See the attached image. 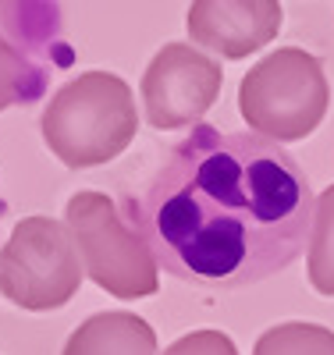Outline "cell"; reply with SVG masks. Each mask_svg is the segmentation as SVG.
I'll return each instance as SVG.
<instances>
[{
    "mask_svg": "<svg viewBox=\"0 0 334 355\" xmlns=\"http://www.w3.org/2000/svg\"><path fill=\"white\" fill-rule=\"evenodd\" d=\"M82 256L68 224L53 217H25L0 249V295L18 309L50 313L75 299L82 284Z\"/></svg>",
    "mask_w": 334,
    "mask_h": 355,
    "instance_id": "5b68a950",
    "label": "cell"
},
{
    "mask_svg": "<svg viewBox=\"0 0 334 355\" xmlns=\"http://www.w3.org/2000/svg\"><path fill=\"white\" fill-rule=\"evenodd\" d=\"M253 355H334V331L320 323H278L256 338Z\"/></svg>",
    "mask_w": 334,
    "mask_h": 355,
    "instance_id": "30bf717a",
    "label": "cell"
},
{
    "mask_svg": "<svg viewBox=\"0 0 334 355\" xmlns=\"http://www.w3.org/2000/svg\"><path fill=\"white\" fill-rule=\"evenodd\" d=\"M331 103L324 61L310 50L281 46L256 61L238 85L246 125L270 142H299L320 128Z\"/></svg>",
    "mask_w": 334,
    "mask_h": 355,
    "instance_id": "3957f363",
    "label": "cell"
},
{
    "mask_svg": "<svg viewBox=\"0 0 334 355\" xmlns=\"http://www.w3.org/2000/svg\"><path fill=\"white\" fill-rule=\"evenodd\" d=\"M185 28L199 50L242 61L278 40L281 4L278 0H192Z\"/></svg>",
    "mask_w": 334,
    "mask_h": 355,
    "instance_id": "52a82bcc",
    "label": "cell"
},
{
    "mask_svg": "<svg viewBox=\"0 0 334 355\" xmlns=\"http://www.w3.org/2000/svg\"><path fill=\"white\" fill-rule=\"evenodd\" d=\"M139 110L125 78L110 71H82L60 85L43 110V139L50 153L72 167H100L128 150Z\"/></svg>",
    "mask_w": 334,
    "mask_h": 355,
    "instance_id": "7a4b0ae2",
    "label": "cell"
},
{
    "mask_svg": "<svg viewBox=\"0 0 334 355\" xmlns=\"http://www.w3.org/2000/svg\"><path fill=\"white\" fill-rule=\"evenodd\" d=\"M224 71L214 57L189 43H164L142 75V110L146 121L174 132L199 125L203 114L217 103Z\"/></svg>",
    "mask_w": 334,
    "mask_h": 355,
    "instance_id": "8992f818",
    "label": "cell"
},
{
    "mask_svg": "<svg viewBox=\"0 0 334 355\" xmlns=\"http://www.w3.org/2000/svg\"><path fill=\"white\" fill-rule=\"evenodd\" d=\"M310 284L334 299V185H327L317 196V217H313V234H310Z\"/></svg>",
    "mask_w": 334,
    "mask_h": 355,
    "instance_id": "9c48e42d",
    "label": "cell"
},
{
    "mask_svg": "<svg viewBox=\"0 0 334 355\" xmlns=\"http://www.w3.org/2000/svg\"><path fill=\"white\" fill-rule=\"evenodd\" d=\"M65 355H157V331L135 313H97L72 331Z\"/></svg>",
    "mask_w": 334,
    "mask_h": 355,
    "instance_id": "ba28073f",
    "label": "cell"
},
{
    "mask_svg": "<svg viewBox=\"0 0 334 355\" xmlns=\"http://www.w3.org/2000/svg\"><path fill=\"white\" fill-rule=\"evenodd\" d=\"M317 199L278 142L199 125L135 206L157 263L199 288H249L310 245Z\"/></svg>",
    "mask_w": 334,
    "mask_h": 355,
    "instance_id": "6da1fadb",
    "label": "cell"
},
{
    "mask_svg": "<svg viewBox=\"0 0 334 355\" xmlns=\"http://www.w3.org/2000/svg\"><path fill=\"white\" fill-rule=\"evenodd\" d=\"M68 231L78 245L85 277L114 299H146L157 295V252L146 234L132 227L110 196L75 192L68 199Z\"/></svg>",
    "mask_w": 334,
    "mask_h": 355,
    "instance_id": "277c9868",
    "label": "cell"
},
{
    "mask_svg": "<svg viewBox=\"0 0 334 355\" xmlns=\"http://www.w3.org/2000/svg\"><path fill=\"white\" fill-rule=\"evenodd\" d=\"M0 217H4V202H0Z\"/></svg>",
    "mask_w": 334,
    "mask_h": 355,
    "instance_id": "4fadbf2b",
    "label": "cell"
},
{
    "mask_svg": "<svg viewBox=\"0 0 334 355\" xmlns=\"http://www.w3.org/2000/svg\"><path fill=\"white\" fill-rule=\"evenodd\" d=\"M47 71H40L28 57L0 33V110L33 103V96L43 93Z\"/></svg>",
    "mask_w": 334,
    "mask_h": 355,
    "instance_id": "8fae6325",
    "label": "cell"
},
{
    "mask_svg": "<svg viewBox=\"0 0 334 355\" xmlns=\"http://www.w3.org/2000/svg\"><path fill=\"white\" fill-rule=\"evenodd\" d=\"M164 355H238V348L224 331H192L178 338Z\"/></svg>",
    "mask_w": 334,
    "mask_h": 355,
    "instance_id": "7c38bea8",
    "label": "cell"
}]
</instances>
